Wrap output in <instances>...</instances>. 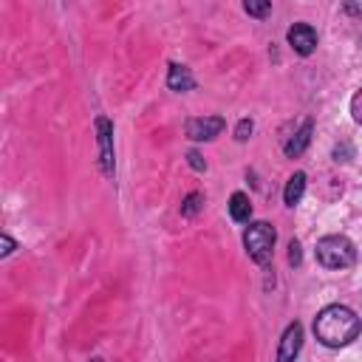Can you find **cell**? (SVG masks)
Here are the masks:
<instances>
[{"mask_svg":"<svg viewBox=\"0 0 362 362\" xmlns=\"http://www.w3.org/2000/svg\"><path fill=\"white\" fill-rule=\"evenodd\" d=\"M362 331L359 317L348 308V305H325L317 317H314V337L325 345V348H345L351 345Z\"/></svg>","mask_w":362,"mask_h":362,"instance_id":"6da1fadb","label":"cell"},{"mask_svg":"<svg viewBox=\"0 0 362 362\" xmlns=\"http://www.w3.org/2000/svg\"><path fill=\"white\" fill-rule=\"evenodd\" d=\"M317 260L325 269H348L356 260V249L345 235H325L317 240Z\"/></svg>","mask_w":362,"mask_h":362,"instance_id":"7a4b0ae2","label":"cell"},{"mask_svg":"<svg viewBox=\"0 0 362 362\" xmlns=\"http://www.w3.org/2000/svg\"><path fill=\"white\" fill-rule=\"evenodd\" d=\"M274 240H277V232L272 223L266 221H255L246 226L243 232V246L249 252V257L257 263V266H266L272 260V252H274Z\"/></svg>","mask_w":362,"mask_h":362,"instance_id":"3957f363","label":"cell"},{"mask_svg":"<svg viewBox=\"0 0 362 362\" xmlns=\"http://www.w3.org/2000/svg\"><path fill=\"white\" fill-rule=\"evenodd\" d=\"M93 127H96V139H99V164H102V173L110 178L113 175V124H110V119L96 116Z\"/></svg>","mask_w":362,"mask_h":362,"instance_id":"277c9868","label":"cell"},{"mask_svg":"<svg viewBox=\"0 0 362 362\" xmlns=\"http://www.w3.org/2000/svg\"><path fill=\"white\" fill-rule=\"evenodd\" d=\"M226 127V122L221 116H201V119H187V136L192 141H209L215 139L221 130Z\"/></svg>","mask_w":362,"mask_h":362,"instance_id":"5b68a950","label":"cell"},{"mask_svg":"<svg viewBox=\"0 0 362 362\" xmlns=\"http://www.w3.org/2000/svg\"><path fill=\"white\" fill-rule=\"evenodd\" d=\"M303 348V325L300 322H291L283 337H280V345H277V362H294L297 354Z\"/></svg>","mask_w":362,"mask_h":362,"instance_id":"8992f818","label":"cell"},{"mask_svg":"<svg viewBox=\"0 0 362 362\" xmlns=\"http://www.w3.org/2000/svg\"><path fill=\"white\" fill-rule=\"evenodd\" d=\"M286 37H288V45H291L300 57H308V54L317 48V31H314L308 23H294Z\"/></svg>","mask_w":362,"mask_h":362,"instance_id":"52a82bcc","label":"cell"},{"mask_svg":"<svg viewBox=\"0 0 362 362\" xmlns=\"http://www.w3.org/2000/svg\"><path fill=\"white\" fill-rule=\"evenodd\" d=\"M311 133H314V122H311V119H305V122L300 124V130H294V133L288 136V141L283 144V153H286L288 158L300 156V153L308 147V141H311Z\"/></svg>","mask_w":362,"mask_h":362,"instance_id":"ba28073f","label":"cell"},{"mask_svg":"<svg viewBox=\"0 0 362 362\" xmlns=\"http://www.w3.org/2000/svg\"><path fill=\"white\" fill-rule=\"evenodd\" d=\"M167 85H170V90H192L195 88V79H192L189 68L173 62L170 65V74H167Z\"/></svg>","mask_w":362,"mask_h":362,"instance_id":"9c48e42d","label":"cell"},{"mask_svg":"<svg viewBox=\"0 0 362 362\" xmlns=\"http://www.w3.org/2000/svg\"><path fill=\"white\" fill-rule=\"evenodd\" d=\"M305 192V173H294L288 181H286V189H283V201L286 206H297L300 198Z\"/></svg>","mask_w":362,"mask_h":362,"instance_id":"30bf717a","label":"cell"},{"mask_svg":"<svg viewBox=\"0 0 362 362\" xmlns=\"http://www.w3.org/2000/svg\"><path fill=\"white\" fill-rule=\"evenodd\" d=\"M229 215L238 223H246L252 218V204H249V195L246 192H232V198H229Z\"/></svg>","mask_w":362,"mask_h":362,"instance_id":"8fae6325","label":"cell"},{"mask_svg":"<svg viewBox=\"0 0 362 362\" xmlns=\"http://www.w3.org/2000/svg\"><path fill=\"white\" fill-rule=\"evenodd\" d=\"M201 201H204L201 192H189V195L184 198V204H181V215H184V218H192V215L201 209Z\"/></svg>","mask_w":362,"mask_h":362,"instance_id":"7c38bea8","label":"cell"},{"mask_svg":"<svg viewBox=\"0 0 362 362\" xmlns=\"http://www.w3.org/2000/svg\"><path fill=\"white\" fill-rule=\"evenodd\" d=\"M243 8H246V14H252V17H263V14L272 11V3H269V0H263V3H252V0H246Z\"/></svg>","mask_w":362,"mask_h":362,"instance_id":"4fadbf2b","label":"cell"},{"mask_svg":"<svg viewBox=\"0 0 362 362\" xmlns=\"http://www.w3.org/2000/svg\"><path fill=\"white\" fill-rule=\"evenodd\" d=\"M252 130H255L252 119H240V122H238V127H235V139H238V141H246V139L252 136Z\"/></svg>","mask_w":362,"mask_h":362,"instance_id":"5bb4252c","label":"cell"},{"mask_svg":"<svg viewBox=\"0 0 362 362\" xmlns=\"http://www.w3.org/2000/svg\"><path fill=\"white\" fill-rule=\"evenodd\" d=\"M351 116H354L356 124H362V88L351 96Z\"/></svg>","mask_w":362,"mask_h":362,"instance_id":"9a60e30c","label":"cell"},{"mask_svg":"<svg viewBox=\"0 0 362 362\" xmlns=\"http://www.w3.org/2000/svg\"><path fill=\"white\" fill-rule=\"evenodd\" d=\"M351 153H354V150H351V144H348V141H342V144H337V147H334V158H337V161H348V158H351Z\"/></svg>","mask_w":362,"mask_h":362,"instance_id":"2e32d148","label":"cell"},{"mask_svg":"<svg viewBox=\"0 0 362 362\" xmlns=\"http://www.w3.org/2000/svg\"><path fill=\"white\" fill-rule=\"evenodd\" d=\"M300 260H303L300 243H297V240H291V243H288V263H291V266H300Z\"/></svg>","mask_w":362,"mask_h":362,"instance_id":"e0dca14e","label":"cell"},{"mask_svg":"<svg viewBox=\"0 0 362 362\" xmlns=\"http://www.w3.org/2000/svg\"><path fill=\"white\" fill-rule=\"evenodd\" d=\"M187 158H189V167H192V170H206V164L201 161V156H198L195 150H189V153H187Z\"/></svg>","mask_w":362,"mask_h":362,"instance_id":"ac0fdd59","label":"cell"},{"mask_svg":"<svg viewBox=\"0 0 362 362\" xmlns=\"http://www.w3.org/2000/svg\"><path fill=\"white\" fill-rule=\"evenodd\" d=\"M0 252H3V257H6V255H11V252H14V240H11V238H8V235H3V249H0Z\"/></svg>","mask_w":362,"mask_h":362,"instance_id":"d6986e66","label":"cell"},{"mask_svg":"<svg viewBox=\"0 0 362 362\" xmlns=\"http://www.w3.org/2000/svg\"><path fill=\"white\" fill-rule=\"evenodd\" d=\"M342 8H345L348 14H362V3H345Z\"/></svg>","mask_w":362,"mask_h":362,"instance_id":"ffe728a7","label":"cell"},{"mask_svg":"<svg viewBox=\"0 0 362 362\" xmlns=\"http://www.w3.org/2000/svg\"><path fill=\"white\" fill-rule=\"evenodd\" d=\"M93 362H102V359H93Z\"/></svg>","mask_w":362,"mask_h":362,"instance_id":"44dd1931","label":"cell"}]
</instances>
